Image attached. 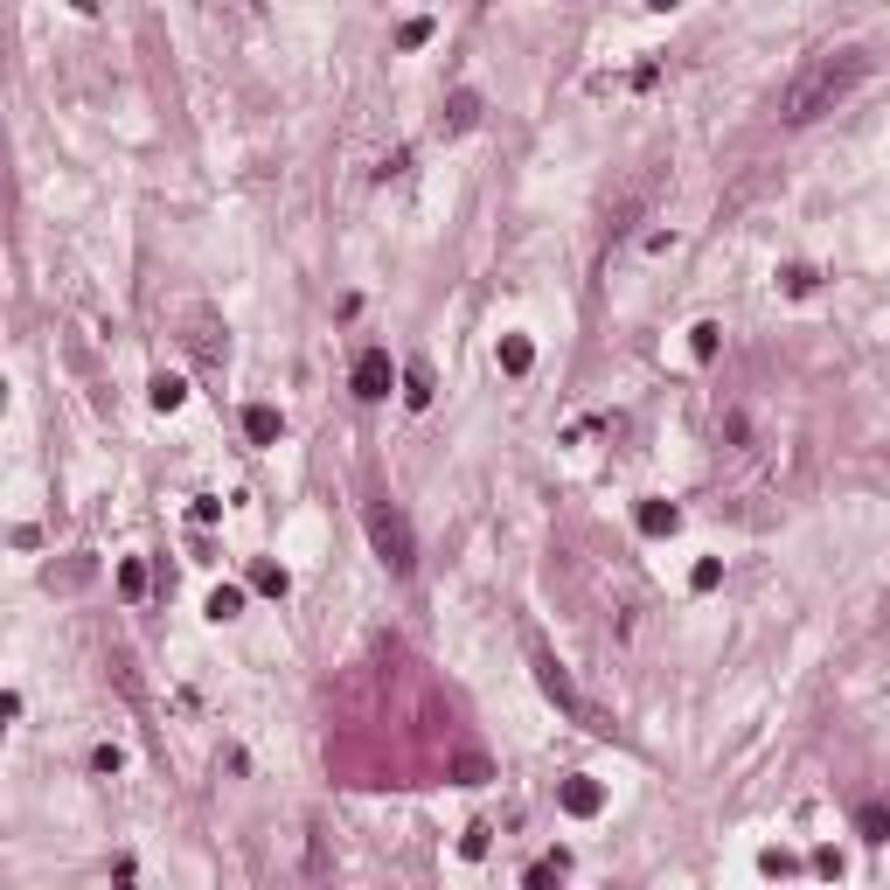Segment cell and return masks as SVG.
Listing matches in <instances>:
<instances>
[{
	"label": "cell",
	"mask_w": 890,
	"mask_h": 890,
	"mask_svg": "<svg viewBox=\"0 0 890 890\" xmlns=\"http://www.w3.org/2000/svg\"><path fill=\"white\" fill-rule=\"evenodd\" d=\"M452 779H459V786H487V779H494V765H487L480 751H459V758H452Z\"/></svg>",
	"instance_id": "7c38bea8"
},
{
	"label": "cell",
	"mask_w": 890,
	"mask_h": 890,
	"mask_svg": "<svg viewBox=\"0 0 890 890\" xmlns=\"http://www.w3.org/2000/svg\"><path fill=\"white\" fill-rule=\"evenodd\" d=\"M529 668H536V689H543V696H550L571 724H585V731H598V738H612V717H605L598 703H585V689L571 682V668H564L550 647H529Z\"/></svg>",
	"instance_id": "7a4b0ae2"
},
{
	"label": "cell",
	"mask_w": 890,
	"mask_h": 890,
	"mask_svg": "<svg viewBox=\"0 0 890 890\" xmlns=\"http://www.w3.org/2000/svg\"><path fill=\"white\" fill-rule=\"evenodd\" d=\"M112 890H133V863H119V877H112Z\"/></svg>",
	"instance_id": "d4e9b609"
},
{
	"label": "cell",
	"mask_w": 890,
	"mask_h": 890,
	"mask_svg": "<svg viewBox=\"0 0 890 890\" xmlns=\"http://www.w3.org/2000/svg\"><path fill=\"white\" fill-rule=\"evenodd\" d=\"M501 369H508V376H529V369H536V341H529V334H501Z\"/></svg>",
	"instance_id": "30bf717a"
},
{
	"label": "cell",
	"mask_w": 890,
	"mask_h": 890,
	"mask_svg": "<svg viewBox=\"0 0 890 890\" xmlns=\"http://www.w3.org/2000/svg\"><path fill=\"white\" fill-rule=\"evenodd\" d=\"M487 842H494V828H487V821H466V835H459V856H466V863H480V856H487Z\"/></svg>",
	"instance_id": "d6986e66"
},
{
	"label": "cell",
	"mask_w": 890,
	"mask_h": 890,
	"mask_svg": "<svg viewBox=\"0 0 890 890\" xmlns=\"http://www.w3.org/2000/svg\"><path fill=\"white\" fill-rule=\"evenodd\" d=\"M814 279H821L814 265H786V272H779V286H786L793 299H800V293H814Z\"/></svg>",
	"instance_id": "7402d4cb"
},
{
	"label": "cell",
	"mask_w": 890,
	"mask_h": 890,
	"mask_svg": "<svg viewBox=\"0 0 890 890\" xmlns=\"http://www.w3.org/2000/svg\"><path fill=\"white\" fill-rule=\"evenodd\" d=\"M758 870H765V877H793V870H800V863H793V856H786V849H765V856H758Z\"/></svg>",
	"instance_id": "603a6c76"
},
{
	"label": "cell",
	"mask_w": 890,
	"mask_h": 890,
	"mask_svg": "<svg viewBox=\"0 0 890 890\" xmlns=\"http://www.w3.org/2000/svg\"><path fill=\"white\" fill-rule=\"evenodd\" d=\"M432 28H439L432 14H411V21L397 28V49H425V42H432Z\"/></svg>",
	"instance_id": "ac0fdd59"
},
{
	"label": "cell",
	"mask_w": 890,
	"mask_h": 890,
	"mask_svg": "<svg viewBox=\"0 0 890 890\" xmlns=\"http://www.w3.org/2000/svg\"><path fill=\"white\" fill-rule=\"evenodd\" d=\"M251 585H258V592H272V598H286V592H293V578H286L279 564H251Z\"/></svg>",
	"instance_id": "ffe728a7"
},
{
	"label": "cell",
	"mask_w": 890,
	"mask_h": 890,
	"mask_svg": "<svg viewBox=\"0 0 890 890\" xmlns=\"http://www.w3.org/2000/svg\"><path fill=\"white\" fill-rule=\"evenodd\" d=\"M119 765H126L119 744H98V751H91V772H119Z\"/></svg>",
	"instance_id": "cb8c5ba5"
},
{
	"label": "cell",
	"mask_w": 890,
	"mask_h": 890,
	"mask_svg": "<svg viewBox=\"0 0 890 890\" xmlns=\"http://www.w3.org/2000/svg\"><path fill=\"white\" fill-rule=\"evenodd\" d=\"M119 598H126V605H140V598H147V564H140V557H126V564H119Z\"/></svg>",
	"instance_id": "5bb4252c"
},
{
	"label": "cell",
	"mask_w": 890,
	"mask_h": 890,
	"mask_svg": "<svg viewBox=\"0 0 890 890\" xmlns=\"http://www.w3.org/2000/svg\"><path fill=\"white\" fill-rule=\"evenodd\" d=\"M348 383H355V397H362V404H383V397H390V383H397V369H390V355H383V348H362Z\"/></svg>",
	"instance_id": "277c9868"
},
{
	"label": "cell",
	"mask_w": 890,
	"mask_h": 890,
	"mask_svg": "<svg viewBox=\"0 0 890 890\" xmlns=\"http://www.w3.org/2000/svg\"><path fill=\"white\" fill-rule=\"evenodd\" d=\"M633 522H640V536H675V529H682V508H675V501H640Z\"/></svg>",
	"instance_id": "8992f818"
},
{
	"label": "cell",
	"mask_w": 890,
	"mask_h": 890,
	"mask_svg": "<svg viewBox=\"0 0 890 890\" xmlns=\"http://www.w3.org/2000/svg\"><path fill=\"white\" fill-rule=\"evenodd\" d=\"M279 432H286V418H279L272 404H251V411H244V439L251 445H279Z\"/></svg>",
	"instance_id": "52a82bcc"
},
{
	"label": "cell",
	"mask_w": 890,
	"mask_h": 890,
	"mask_svg": "<svg viewBox=\"0 0 890 890\" xmlns=\"http://www.w3.org/2000/svg\"><path fill=\"white\" fill-rule=\"evenodd\" d=\"M153 411H181V404H188V383H181V376H153Z\"/></svg>",
	"instance_id": "4fadbf2b"
},
{
	"label": "cell",
	"mask_w": 890,
	"mask_h": 890,
	"mask_svg": "<svg viewBox=\"0 0 890 890\" xmlns=\"http://www.w3.org/2000/svg\"><path fill=\"white\" fill-rule=\"evenodd\" d=\"M369 543L390 564V578H411L418 571V536H411V522H404L397 501H369Z\"/></svg>",
	"instance_id": "3957f363"
},
{
	"label": "cell",
	"mask_w": 890,
	"mask_h": 890,
	"mask_svg": "<svg viewBox=\"0 0 890 890\" xmlns=\"http://www.w3.org/2000/svg\"><path fill=\"white\" fill-rule=\"evenodd\" d=\"M480 126V91H452L445 98V133H473Z\"/></svg>",
	"instance_id": "9c48e42d"
},
{
	"label": "cell",
	"mask_w": 890,
	"mask_h": 890,
	"mask_svg": "<svg viewBox=\"0 0 890 890\" xmlns=\"http://www.w3.org/2000/svg\"><path fill=\"white\" fill-rule=\"evenodd\" d=\"M564 877H571V856H564V849H550L543 863H529V877H522V890H557Z\"/></svg>",
	"instance_id": "ba28073f"
},
{
	"label": "cell",
	"mask_w": 890,
	"mask_h": 890,
	"mask_svg": "<svg viewBox=\"0 0 890 890\" xmlns=\"http://www.w3.org/2000/svg\"><path fill=\"white\" fill-rule=\"evenodd\" d=\"M717 341H724V327H717V320H696V327H689V355H696V362H710V355H717Z\"/></svg>",
	"instance_id": "2e32d148"
},
{
	"label": "cell",
	"mask_w": 890,
	"mask_h": 890,
	"mask_svg": "<svg viewBox=\"0 0 890 890\" xmlns=\"http://www.w3.org/2000/svg\"><path fill=\"white\" fill-rule=\"evenodd\" d=\"M856 828H863L870 842H890V800H870V807L856 814Z\"/></svg>",
	"instance_id": "9a60e30c"
},
{
	"label": "cell",
	"mask_w": 890,
	"mask_h": 890,
	"mask_svg": "<svg viewBox=\"0 0 890 890\" xmlns=\"http://www.w3.org/2000/svg\"><path fill=\"white\" fill-rule=\"evenodd\" d=\"M237 612H244V592H237V585H216V592H209V619H216V626L237 619Z\"/></svg>",
	"instance_id": "e0dca14e"
},
{
	"label": "cell",
	"mask_w": 890,
	"mask_h": 890,
	"mask_svg": "<svg viewBox=\"0 0 890 890\" xmlns=\"http://www.w3.org/2000/svg\"><path fill=\"white\" fill-rule=\"evenodd\" d=\"M717 585H724V564H717V557H703V564L689 571V592H717Z\"/></svg>",
	"instance_id": "44dd1931"
},
{
	"label": "cell",
	"mask_w": 890,
	"mask_h": 890,
	"mask_svg": "<svg viewBox=\"0 0 890 890\" xmlns=\"http://www.w3.org/2000/svg\"><path fill=\"white\" fill-rule=\"evenodd\" d=\"M863 77H870V56H863V49H828V56H814V63L779 91V119H786V126H807V119L835 112Z\"/></svg>",
	"instance_id": "6da1fadb"
},
{
	"label": "cell",
	"mask_w": 890,
	"mask_h": 890,
	"mask_svg": "<svg viewBox=\"0 0 890 890\" xmlns=\"http://www.w3.org/2000/svg\"><path fill=\"white\" fill-rule=\"evenodd\" d=\"M557 807H564L571 821H592L598 807H605V786H598L592 772H571V779L557 786Z\"/></svg>",
	"instance_id": "5b68a950"
},
{
	"label": "cell",
	"mask_w": 890,
	"mask_h": 890,
	"mask_svg": "<svg viewBox=\"0 0 890 890\" xmlns=\"http://www.w3.org/2000/svg\"><path fill=\"white\" fill-rule=\"evenodd\" d=\"M404 404H411V411H425V404H432V369H425V362H411V369H404Z\"/></svg>",
	"instance_id": "8fae6325"
}]
</instances>
